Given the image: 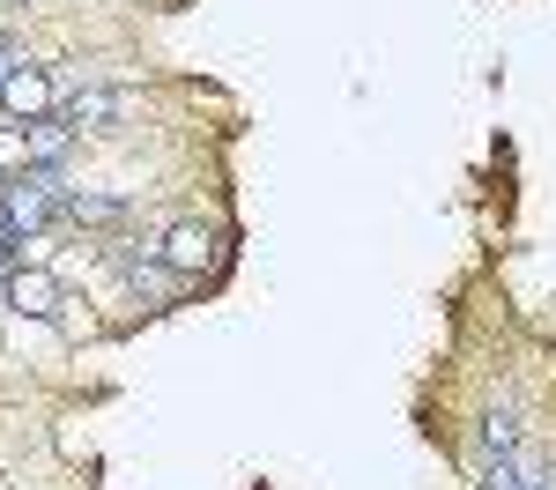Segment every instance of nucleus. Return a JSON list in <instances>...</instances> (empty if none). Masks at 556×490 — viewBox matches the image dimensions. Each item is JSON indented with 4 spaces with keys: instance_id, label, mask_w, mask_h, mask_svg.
Instances as JSON below:
<instances>
[{
    "instance_id": "nucleus-1",
    "label": "nucleus",
    "mask_w": 556,
    "mask_h": 490,
    "mask_svg": "<svg viewBox=\"0 0 556 490\" xmlns=\"http://www.w3.org/2000/svg\"><path fill=\"white\" fill-rule=\"evenodd\" d=\"M127 112H134V97H127V89H104V83L67 89V97L52 104V120L75 127V134H119V127H127Z\"/></svg>"
},
{
    "instance_id": "nucleus-2",
    "label": "nucleus",
    "mask_w": 556,
    "mask_h": 490,
    "mask_svg": "<svg viewBox=\"0 0 556 490\" xmlns=\"http://www.w3.org/2000/svg\"><path fill=\"white\" fill-rule=\"evenodd\" d=\"M60 223H75L83 238H119V230H134V201L127 193H97V186H67Z\"/></svg>"
},
{
    "instance_id": "nucleus-3",
    "label": "nucleus",
    "mask_w": 556,
    "mask_h": 490,
    "mask_svg": "<svg viewBox=\"0 0 556 490\" xmlns=\"http://www.w3.org/2000/svg\"><path fill=\"white\" fill-rule=\"evenodd\" d=\"M156 261L172 267V275H186V282H193V275H208V267L223 261V238H215L201 216H178L172 230L156 238Z\"/></svg>"
},
{
    "instance_id": "nucleus-4",
    "label": "nucleus",
    "mask_w": 556,
    "mask_h": 490,
    "mask_svg": "<svg viewBox=\"0 0 556 490\" xmlns=\"http://www.w3.org/2000/svg\"><path fill=\"white\" fill-rule=\"evenodd\" d=\"M52 104H60V83L45 75V67H15L8 75V89H0V120H15V127H38V120H52Z\"/></svg>"
},
{
    "instance_id": "nucleus-5",
    "label": "nucleus",
    "mask_w": 556,
    "mask_h": 490,
    "mask_svg": "<svg viewBox=\"0 0 556 490\" xmlns=\"http://www.w3.org/2000/svg\"><path fill=\"white\" fill-rule=\"evenodd\" d=\"M23 134H30V164H38V172H67L75 149H83V134L60 127V120H38V127H23Z\"/></svg>"
},
{
    "instance_id": "nucleus-6",
    "label": "nucleus",
    "mask_w": 556,
    "mask_h": 490,
    "mask_svg": "<svg viewBox=\"0 0 556 490\" xmlns=\"http://www.w3.org/2000/svg\"><path fill=\"white\" fill-rule=\"evenodd\" d=\"M8 305L30 312V319H52V312H60V282H52L45 267H23V275L8 282Z\"/></svg>"
},
{
    "instance_id": "nucleus-7",
    "label": "nucleus",
    "mask_w": 556,
    "mask_h": 490,
    "mask_svg": "<svg viewBox=\"0 0 556 490\" xmlns=\"http://www.w3.org/2000/svg\"><path fill=\"white\" fill-rule=\"evenodd\" d=\"M475 445H482V453H497V461H519V453H527V424H519L513 409H482Z\"/></svg>"
},
{
    "instance_id": "nucleus-8",
    "label": "nucleus",
    "mask_w": 556,
    "mask_h": 490,
    "mask_svg": "<svg viewBox=\"0 0 556 490\" xmlns=\"http://www.w3.org/2000/svg\"><path fill=\"white\" fill-rule=\"evenodd\" d=\"M30 164V134L15 127V120H0V178H15Z\"/></svg>"
},
{
    "instance_id": "nucleus-9",
    "label": "nucleus",
    "mask_w": 556,
    "mask_h": 490,
    "mask_svg": "<svg viewBox=\"0 0 556 490\" xmlns=\"http://www.w3.org/2000/svg\"><path fill=\"white\" fill-rule=\"evenodd\" d=\"M519 490H556V461L549 453H534V445L519 453Z\"/></svg>"
},
{
    "instance_id": "nucleus-10",
    "label": "nucleus",
    "mask_w": 556,
    "mask_h": 490,
    "mask_svg": "<svg viewBox=\"0 0 556 490\" xmlns=\"http://www.w3.org/2000/svg\"><path fill=\"white\" fill-rule=\"evenodd\" d=\"M15 67H23V45H15V30H0V89H8Z\"/></svg>"
}]
</instances>
